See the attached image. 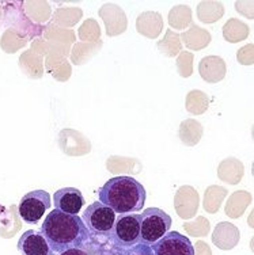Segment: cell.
Wrapping results in <instances>:
<instances>
[{
	"instance_id": "7a4b0ae2",
	"label": "cell",
	"mask_w": 254,
	"mask_h": 255,
	"mask_svg": "<svg viewBox=\"0 0 254 255\" xmlns=\"http://www.w3.org/2000/svg\"><path fill=\"white\" fill-rule=\"evenodd\" d=\"M99 202L109 206L118 215H129L131 212H140L146 204V189L140 182L132 177L110 178L99 191Z\"/></svg>"
},
{
	"instance_id": "8992f818",
	"label": "cell",
	"mask_w": 254,
	"mask_h": 255,
	"mask_svg": "<svg viewBox=\"0 0 254 255\" xmlns=\"http://www.w3.org/2000/svg\"><path fill=\"white\" fill-rule=\"evenodd\" d=\"M52 205V197L48 191L45 190H33L24 194L18 205V213L20 219L27 224H35L38 223L44 213L48 211Z\"/></svg>"
},
{
	"instance_id": "8fae6325",
	"label": "cell",
	"mask_w": 254,
	"mask_h": 255,
	"mask_svg": "<svg viewBox=\"0 0 254 255\" xmlns=\"http://www.w3.org/2000/svg\"><path fill=\"white\" fill-rule=\"evenodd\" d=\"M60 255H88L86 251H83L82 249H71V250H67L61 253Z\"/></svg>"
},
{
	"instance_id": "30bf717a",
	"label": "cell",
	"mask_w": 254,
	"mask_h": 255,
	"mask_svg": "<svg viewBox=\"0 0 254 255\" xmlns=\"http://www.w3.org/2000/svg\"><path fill=\"white\" fill-rule=\"evenodd\" d=\"M120 255H154V253H152L150 246L139 243V245L133 246V247H131V249L122 250Z\"/></svg>"
},
{
	"instance_id": "5b68a950",
	"label": "cell",
	"mask_w": 254,
	"mask_h": 255,
	"mask_svg": "<svg viewBox=\"0 0 254 255\" xmlns=\"http://www.w3.org/2000/svg\"><path fill=\"white\" fill-rule=\"evenodd\" d=\"M84 226L90 234L99 236H109L116 221V213L102 202L95 201L86 208L82 216Z\"/></svg>"
},
{
	"instance_id": "277c9868",
	"label": "cell",
	"mask_w": 254,
	"mask_h": 255,
	"mask_svg": "<svg viewBox=\"0 0 254 255\" xmlns=\"http://www.w3.org/2000/svg\"><path fill=\"white\" fill-rule=\"evenodd\" d=\"M140 213L120 215L114 221V226L109 238L113 245L122 250L131 249L140 243Z\"/></svg>"
},
{
	"instance_id": "ba28073f",
	"label": "cell",
	"mask_w": 254,
	"mask_h": 255,
	"mask_svg": "<svg viewBox=\"0 0 254 255\" xmlns=\"http://www.w3.org/2000/svg\"><path fill=\"white\" fill-rule=\"evenodd\" d=\"M54 208L68 215H78L84 205V197L76 187H63L54 191Z\"/></svg>"
},
{
	"instance_id": "3957f363",
	"label": "cell",
	"mask_w": 254,
	"mask_h": 255,
	"mask_svg": "<svg viewBox=\"0 0 254 255\" xmlns=\"http://www.w3.org/2000/svg\"><path fill=\"white\" fill-rule=\"evenodd\" d=\"M140 243L151 247L171 228V217L159 208H147L140 213Z\"/></svg>"
},
{
	"instance_id": "9c48e42d",
	"label": "cell",
	"mask_w": 254,
	"mask_h": 255,
	"mask_svg": "<svg viewBox=\"0 0 254 255\" xmlns=\"http://www.w3.org/2000/svg\"><path fill=\"white\" fill-rule=\"evenodd\" d=\"M16 247L20 255H54L41 231H26L19 238Z\"/></svg>"
},
{
	"instance_id": "6da1fadb",
	"label": "cell",
	"mask_w": 254,
	"mask_h": 255,
	"mask_svg": "<svg viewBox=\"0 0 254 255\" xmlns=\"http://www.w3.org/2000/svg\"><path fill=\"white\" fill-rule=\"evenodd\" d=\"M41 234L53 253L61 254L71 249H82L90 238V231L78 215L57 209L49 212L41 226Z\"/></svg>"
},
{
	"instance_id": "52a82bcc",
	"label": "cell",
	"mask_w": 254,
	"mask_h": 255,
	"mask_svg": "<svg viewBox=\"0 0 254 255\" xmlns=\"http://www.w3.org/2000/svg\"><path fill=\"white\" fill-rule=\"evenodd\" d=\"M154 255H195V247L189 238L177 231H169L151 246Z\"/></svg>"
}]
</instances>
